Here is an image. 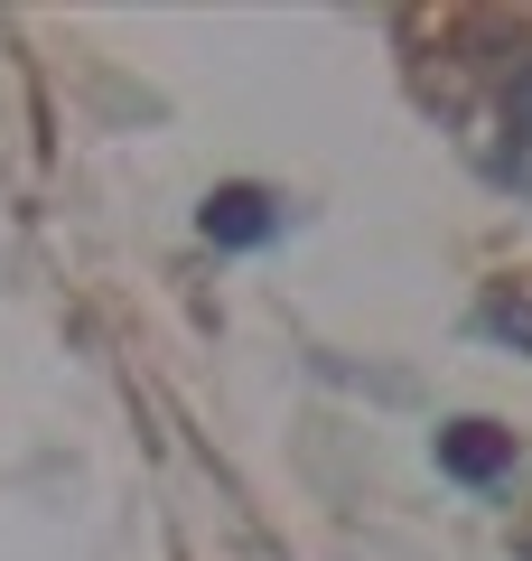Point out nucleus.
I'll use <instances>...</instances> for the list:
<instances>
[{
  "instance_id": "20e7f679",
  "label": "nucleus",
  "mask_w": 532,
  "mask_h": 561,
  "mask_svg": "<svg viewBox=\"0 0 532 561\" xmlns=\"http://www.w3.org/2000/svg\"><path fill=\"white\" fill-rule=\"evenodd\" d=\"M523 561H532V542H523Z\"/></svg>"
},
{
  "instance_id": "f257e3e1",
  "label": "nucleus",
  "mask_w": 532,
  "mask_h": 561,
  "mask_svg": "<svg viewBox=\"0 0 532 561\" xmlns=\"http://www.w3.org/2000/svg\"><path fill=\"white\" fill-rule=\"evenodd\" d=\"M197 225H206V243H224V253H253V243L280 234V197L271 187H216Z\"/></svg>"
},
{
  "instance_id": "f03ea898",
  "label": "nucleus",
  "mask_w": 532,
  "mask_h": 561,
  "mask_svg": "<svg viewBox=\"0 0 532 561\" xmlns=\"http://www.w3.org/2000/svg\"><path fill=\"white\" fill-rule=\"evenodd\" d=\"M439 468H449L458 486L513 478V431H495V421H449V431H439Z\"/></svg>"
},
{
  "instance_id": "7ed1b4c3",
  "label": "nucleus",
  "mask_w": 532,
  "mask_h": 561,
  "mask_svg": "<svg viewBox=\"0 0 532 561\" xmlns=\"http://www.w3.org/2000/svg\"><path fill=\"white\" fill-rule=\"evenodd\" d=\"M505 131H513V150H532V66L513 76V94H505Z\"/></svg>"
}]
</instances>
